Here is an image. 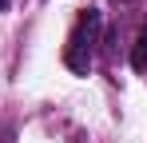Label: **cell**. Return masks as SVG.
<instances>
[{
	"label": "cell",
	"instance_id": "1",
	"mask_svg": "<svg viewBox=\"0 0 147 143\" xmlns=\"http://www.w3.org/2000/svg\"><path fill=\"white\" fill-rule=\"evenodd\" d=\"M99 20L96 8H84L80 12V20H76L72 36H68V48H64V64L76 72V76H88L92 72V60H96V48H99Z\"/></svg>",
	"mask_w": 147,
	"mask_h": 143
},
{
	"label": "cell",
	"instance_id": "2",
	"mask_svg": "<svg viewBox=\"0 0 147 143\" xmlns=\"http://www.w3.org/2000/svg\"><path fill=\"white\" fill-rule=\"evenodd\" d=\"M8 4H12V0H0V12H4V8H8Z\"/></svg>",
	"mask_w": 147,
	"mask_h": 143
}]
</instances>
